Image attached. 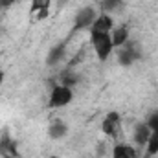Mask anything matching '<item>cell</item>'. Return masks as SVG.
Masks as SVG:
<instances>
[{"instance_id": "18", "label": "cell", "mask_w": 158, "mask_h": 158, "mask_svg": "<svg viewBox=\"0 0 158 158\" xmlns=\"http://www.w3.org/2000/svg\"><path fill=\"white\" fill-rule=\"evenodd\" d=\"M15 4V0H0V9H7Z\"/></svg>"}, {"instance_id": "21", "label": "cell", "mask_w": 158, "mask_h": 158, "mask_svg": "<svg viewBox=\"0 0 158 158\" xmlns=\"http://www.w3.org/2000/svg\"><path fill=\"white\" fill-rule=\"evenodd\" d=\"M50 158H57V156H50Z\"/></svg>"}, {"instance_id": "9", "label": "cell", "mask_w": 158, "mask_h": 158, "mask_svg": "<svg viewBox=\"0 0 158 158\" xmlns=\"http://www.w3.org/2000/svg\"><path fill=\"white\" fill-rule=\"evenodd\" d=\"M149 136H151V129L147 127V123H138V127L134 129V142L138 145H145Z\"/></svg>"}, {"instance_id": "2", "label": "cell", "mask_w": 158, "mask_h": 158, "mask_svg": "<svg viewBox=\"0 0 158 158\" xmlns=\"http://www.w3.org/2000/svg\"><path fill=\"white\" fill-rule=\"evenodd\" d=\"M72 99H74L72 88L64 86V85H57V86H53V90L50 94V107H66Z\"/></svg>"}, {"instance_id": "1", "label": "cell", "mask_w": 158, "mask_h": 158, "mask_svg": "<svg viewBox=\"0 0 158 158\" xmlns=\"http://www.w3.org/2000/svg\"><path fill=\"white\" fill-rule=\"evenodd\" d=\"M90 40H92V46L96 50V55L99 61H107L109 55L112 53L114 50V44H112V37L110 33H99V31H90Z\"/></svg>"}, {"instance_id": "15", "label": "cell", "mask_w": 158, "mask_h": 158, "mask_svg": "<svg viewBox=\"0 0 158 158\" xmlns=\"http://www.w3.org/2000/svg\"><path fill=\"white\" fill-rule=\"evenodd\" d=\"M147 127L151 129V132L158 131V112H153V114L149 116V119H147Z\"/></svg>"}, {"instance_id": "7", "label": "cell", "mask_w": 158, "mask_h": 158, "mask_svg": "<svg viewBox=\"0 0 158 158\" xmlns=\"http://www.w3.org/2000/svg\"><path fill=\"white\" fill-rule=\"evenodd\" d=\"M110 37H112L114 48H123L127 44V40H129V28L127 26H119V28L110 31Z\"/></svg>"}, {"instance_id": "3", "label": "cell", "mask_w": 158, "mask_h": 158, "mask_svg": "<svg viewBox=\"0 0 158 158\" xmlns=\"http://www.w3.org/2000/svg\"><path fill=\"white\" fill-rule=\"evenodd\" d=\"M98 13L94 7H83L76 15V30H85V28H90L96 20Z\"/></svg>"}, {"instance_id": "19", "label": "cell", "mask_w": 158, "mask_h": 158, "mask_svg": "<svg viewBox=\"0 0 158 158\" xmlns=\"http://www.w3.org/2000/svg\"><path fill=\"white\" fill-rule=\"evenodd\" d=\"M48 15H50V9H42V11H39V13H37V20H44Z\"/></svg>"}, {"instance_id": "20", "label": "cell", "mask_w": 158, "mask_h": 158, "mask_svg": "<svg viewBox=\"0 0 158 158\" xmlns=\"http://www.w3.org/2000/svg\"><path fill=\"white\" fill-rule=\"evenodd\" d=\"M4 79H6V74L0 70V86H2V83H4Z\"/></svg>"}, {"instance_id": "10", "label": "cell", "mask_w": 158, "mask_h": 158, "mask_svg": "<svg viewBox=\"0 0 158 158\" xmlns=\"http://www.w3.org/2000/svg\"><path fill=\"white\" fill-rule=\"evenodd\" d=\"M63 57H64V44H59V46H55L53 50H50L48 64H55V63H59Z\"/></svg>"}, {"instance_id": "16", "label": "cell", "mask_w": 158, "mask_h": 158, "mask_svg": "<svg viewBox=\"0 0 158 158\" xmlns=\"http://www.w3.org/2000/svg\"><path fill=\"white\" fill-rule=\"evenodd\" d=\"M112 158H129L127 153L123 151V145H116L114 151H112Z\"/></svg>"}, {"instance_id": "11", "label": "cell", "mask_w": 158, "mask_h": 158, "mask_svg": "<svg viewBox=\"0 0 158 158\" xmlns=\"http://www.w3.org/2000/svg\"><path fill=\"white\" fill-rule=\"evenodd\" d=\"M136 57H138V53H136L134 48H127V50H121V52H119V63L125 64V66H129Z\"/></svg>"}, {"instance_id": "5", "label": "cell", "mask_w": 158, "mask_h": 158, "mask_svg": "<svg viewBox=\"0 0 158 158\" xmlns=\"http://www.w3.org/2000/svg\"><path fill=\"white\" fill-rule=\"evenodd\" d=\"M0 156L2 158H19V149H17V142L4 136L0 140Z\"/></svg>"}, {"instance_id": "13", "label": "cell", "mask_w": 158, "mask_h": 158, "mask_svg": "<svg viewBox=\"0 0 158 158\" xmlns=\"http://www.w3.org/2000/svg\"><path fill=\"white\" fill-rule=\"evenodd\" d=\"M52 0H31V13H39L42 9H50Z\"/></svg>"}, {"instance_id": "12", "label": "cell", "mask_w": 158, "mask_h": 158, "mask_svg": "<svg viewBox=\"0 0 158 158\" xmlns=\"http://www.w3.org/2000/svg\"><path fill=\"white\" fill-rule=\"evenodd\" d=\"M145 151H147L149 156H153V155L158 153V131L151 132V136H149V140L145 143Z\"/></svg>"}, {"instance_id": "17", "label": "cell", "mask_w": 158, "mask_h": 158, "mask_svg": "<svg viewBox=\"0 0 158 158\" xmlns=\"http://www.w3.org/2000/svg\"><path fill=\"white\" fill-rule=\"evenodd\" d=\"M121 4V0H103V7L105 9H114Z\"/></svg>"}, {"instance_id": "14", "label": "cell", "mask_w": 158, "mask_h": 158, "mask_svg": "<svg viewBox=\"0 0 158 158\" xmlns=\"http://www.w3.org/2000/svg\"><path fill=\"white\" fill-rule=\"evenodd\" d=\"M77 76H76V74H72V72H70V70H66V72H63V76H61V81H63V83H61V85H64V86H70V88H72V85H74V83H77Z\"/></svg>"}, {"instance_id": "8", "label": "cell", "mask_w": 158, "mask_h": 158, "mask_svg": "<svg viewBox=\"0 0 158 158\" xmlns=\"http://www.w3.org/2000/svg\"><path fill=\"white\" fill-rule=\"evenodd\" d=\"M48 132H50V138H53V140H59V138H63V136L68 132V127H66V123H64V121H61V119H55V121H52V123H50V129H48Z\"/></svg>"}, {"instance_id": "6", "label": "cell", "mask_w": 158, "mask_h": 158, "mask_svg": "<svg viewBox=\"0 0 158 158\" xmlns=\"http://www.w3.org/2000/svg\"><path fill=\"white\" fill-rule=\"evenodd\" d=\"M119 114L118 112H109L105 119H103V125H101V129H103V134H107V136H114L116 134V129L119 127Z\"/></svg>"}, {"instance_id": "4", "label": "cell", "mask_w": 158, "mask_h": 158, "mask_svg": "<svg viewBox=\"0 0 158 158\" xmlns=\"http://www.w3.org/2000/svg\"><path fill=\"white\" fill-rule=\"evenodd\" d=\"M114 28V20L109 13H103V15H98L94 24L90 26V31H99V33H110Z\"/></svg>"}]
</instances>
